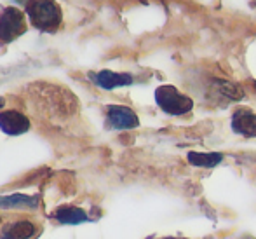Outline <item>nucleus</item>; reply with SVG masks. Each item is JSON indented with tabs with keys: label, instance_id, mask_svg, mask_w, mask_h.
Wrapping results in <instances>:
<instances>
[{
	"label": "nucleus",
	"instance_id": "nucleus-15",
	"mask_svg": "<svg viewBox=\"0 0 256 239\" xmlns=\"http://www.w3.org/2000/svg\"><path fill=\"white\" fill-rule=\"evenodd\" d=\"M254 86H256V82H254Z\"/></svg>",
	"mask_w": 256,
	"mask_h": 239
},
{
	"label": "nucleus",
	"instance_id": "nucleus-7",
	"mask_svg": "<svg viewBox=\"0 0 256 239\" xmlns=\"http://www.w3.org/2000/svg\"><path fill=\"white\" fill-rule=\"evenodd\" d=\"M37 232V225L32 220H14L0 230V239H30Z\"/></svg>",
	"mask_w": 256,
	"mask_h": 239
},
{
	"label": "nucleus",
	"instance_id": "nucleus-3",
	"mask_svg": "<svg viewBox=\"0 0 256 239\" xmlns=\"http://www.w3.org/2000/svg\"><path fill=\"white\" fill-rule=\"evenodd\" d=\"M26 30V18H24L23 11L14 6H0V46H7L14 42Z\"/></svg>",
	"mask_w": 256,
	"mask_h": 239
},
{
	"label": "nucleus",
	"instance_id": "nucleus-4",
	"mask_svg": "<svg viewBox=\"0 0 256 239\" xmlns=\"http://www.w3.org/2000/svg\"><path fill=\"white\" fill-rule=\"evenodd\" d=\"M155 101L168 115H185L194 108L192 98L182 95L174 86H160L155 89Z\"/></svg>",
	"mask_w": 256,
	"mask_h": 239
},
{
	"label": "nucleus",
	"instance_id": "nucleus-2",
	"mask_svg": "<svg viewBox=\"0 0 256 239\" xmlns=\"http://www.w3.org/2000/svg\"><path fill=\"white\" fill-rule=\"evenodd\" d=\"M24 13L32 27L44 34H56L63 23V11L56 0H26Z\"/></svg>",
	"mask_w": 256,
	"mask_h": 239
},
{
	"label": "nucleus",
	"instance_id": "nucleus-12",
	"mask_svg": "<svg viewBox=\"0 0 256 239\" xmlns=\"http://www.w3.org/2000/svg\"><path fill=\"white\" fill-rule=\"evenodd\" d=\"M38 204L37 197H28L24 194H12L0 197V206L2 208H35Z\"/></svg>",
	"mask_w": 256,
	"mask_h": 239
},
{
	"label": "nucleus",
	"instance_id": "nucleus-8",
	"mask_svg": "<svg viewBox=\"0 0 256 239\" xmlns=\"http://www.w3.org/2000/svg\"><path fill=\"white\" fill-rule=\"evenodd\" d=\"M232 129L237 135H242L246 138L256 136V114L248 108H240L232 115Z\"/></svg>",
	"mask_w": 256,
	"mask_h": 239
},
{
	"label": "nucleus",
	"instance_id": "nucleus-1",
	"mask_svg": "<svg viewBox=\"0 0 256 239\" xmlns=\"http://www.w3.org/2000/svg\"><path fill=\"white\" fill-rule=\"evenodd\" d=\"M32 96L35 98L37 110H40L51 121H60V119H68L77 112V98L72 95V91L61 88V86L51 84H34L30 88Z\"/></svg>",
	"mask_w": 256,
	"mask_h": 239
},
{
	"label": "nucleus",
	"instance_id": "nucleus-10",
	"mask_svg": "<svg viewBox=\"0 0 256 239\" xmlns=\"http://www.w3.org/2000/svg\"><path fill=\"white\" fill-rule=\"evenodd\" d=\"M186 159L196 168H214L223 161V154L220 152H188Z\"/></svg>",
	"mask_w": 256,
	"mask_h": 239
},
{
	"label": "nucleus",
	"instance_id": "nucleus-14",
	"mask_svg": "<svg viewBox=\"0 0 256 239\" xmlns=\"http://www.w3.org/2000/svg\"><path fill=\"white\" fill-rule=\"evenodd\" d=\"M166 239H182V237H166Z\"/></svg>",
	"mask_w": 256,
	"mask_h": 239
},
{
	"label": "nucleus",
	"instance_id": "nucleus-11",
	"mask_svg": "<svg viewBox=\"0 0 256 239\" xmlns=\"http://www.w3.org/2000/svg\"><path fill=\"white\" fill-rule=\"evenodd\" d=\"M54 218L60 223H66V225H78V223L86 222L88 215L86 211H82L80 208H75V206H63V208H58L54 213Z\"/></svg>",
	"mask_w": 256,
	"mask_h": 239
},
{
	"label": "nucleus",
	"instance_id": "nucleus-13",
	"mask_svg": "<svg viewBox=\"0 0 256 239\" xmlns=\"http://www.w3.org/2000/svg\"><path fill=\"white\" fill-rule=\"evenodd\" d=\"M216 86H218L220 93L222 95H225L226 98H230V100H239V98H242V89L237 88L236 84H232V82H226V81H216Z\"/></svg>",
	"mask_w": 256,
	"mask_h": 239
},
{
	"label": "nucleus",
	"instance_id": "nucleus-9",
	"mask_svg": "<svg viewBox=\"0 0 256 239\" xmlns=\"http://www.w3.org/2000/svg\"><path fill=\"white\" fill-rule=\"evenodd\" d=\"M92 81L100 86L102 89H115V88H122V86H129L132 84V75L129 74H117V72H110V70H102L98 74L91 75Z\"/></svg>",
	"mask_w": 256,
	"mask_h": 239
},
{
	"label": "nucleus",
	"instance_id": "nucleus-5",
	"mask_svg": "<svg viewBox=\"0 0 256 239\" xmlns=\"http://www.w3.org/2000/svg\"><path fill=\"white\" fill-rule=\"evenodd\" d=\"M106 121L114 129H132L140 126L138 115L124 105H110L106 108Z\"/></svg>",
	"mask_w": 256,
	"mask_h": 239
},
{
	"label": "nucleus",
	"instance_id": "nucleus-6",
	"mask_svg": "<svg viewBox=\"0 0 256 239\" xmlns=\"http://www.w3.org/2000/svg\"><path fill=\"white\" fill-rule=\"evenodd\" d=\"M0 129L10 136L24 135L30 129V119L18 110L0 112Z\"/></svg>",
	"mask_w": 256,
	"mask_h": 239
}]
</instances>
